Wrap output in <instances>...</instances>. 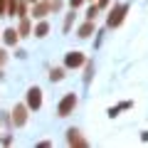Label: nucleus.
Wrapping results in <instances>:
<instances>
[{
    "mask_svg": "<svg viewBox=\"0 0 148 148\" xmlns=\"http://www.w3.org/2000/svg\"><path fill=\"white\" fill-rule=\"evenodd\" d=\"M77 109V94H64L62 96V101H59V106H57V116H69L72 111Z\"/></svg>",
    "mask_w": 148,
    "mask_h": 148,
    "instance_id": "nucleus-1",
    "label": "nucleus"
},
{
    "mask_svg": "<svg viewBox=\"0 0 148 148\" xmlns=\"http://www.w3.org/2000/svg\"><path fill=\"white\" fill-rule=\"evenodd\" d=\"M126 10H128L126 5H114L111 12H109V17H106V25L109 27H119L123 22V17H126Z\"/></svg>",
    "mask_w": 148,
    "mask_h": 148,
    "instance_id": "nucleus-2",
    "label": "nucleus"
},
{
    "mask_svg": "<svg viewBox=\"0 0 148 148\" xmlns=\"http://www.w3.org/2000/svg\"><path fill=\"white\" fill-rule=\"evenodd\" d=\"M27 106H30L32 111H37L40 106H42V91H40V86H30L27 89Z\"/></svg>",
    "mask_w": 148,
    "mask_h": 148,
    "instance_id": "nucleus-3",
    "label": "nucleus"
},
{
    "mask_svg": "<svg viewBox=\"0 0 148 148\" xmlns=\"http://www.w3.org/2000/svg\"><path fill=\"white\" fill-rule=\"evenodd\" d=\"M27 111H30V106H27V104H17L15 109H12V123H15V126H25Z\"/></svg>",
    "mask_w": 148,
    "mask_h": 148,
    "instance_id": "nucleus-4",
    "label": "nucleus"
},
{
    "mask_svg": "<svg viewBox=\"0 0 148 148\" xmlns=\"http://www.w3.org/2000/svg\"><path fill=\"white\" fill-rule=\"evenodd\" d=\"M67 143H69V146H77V148H86V146H89L86 138L82 136V131H77V128H69V131H67Z\"/></svg>",
    "mask_w": 148,
    "mask_h": 148,
    "instance_id": "nucleus-5",
    "label": "nucleus"
},
{
    "mask_svg": "<svg viewBox=\"0 0 148 148\" xmlns=\"http://www.w3.org/2000/svg\"><path fill=\"white\" fill-rule=\"evenodd\" d=\"M47 12H52V0H37L35 3V8H32V17H37V20H42Z\"/></svg>",
    "mask_w": 148,
    "mask_h": 148,
    "instance_id": "nucleus-6",
    "label": "nucleus"
},
{
    "mask_svg": "<svg viewBox=\"0 0 148 148\" xmlns=\"http://www.w3.org/2000/svg\"><path fill=\"white\" fill-rule=\"evenodd\" d=\"M86 62V57L82 52H69L67 57H64V67H69V69H77V67H82V64Z\"/></svg>",
    "mask_w": 148,
    "mask_h": 148,
    "instance_id": "nucleus-7",
    "label": "nucleus"
},
{
    "mask_svg": "<svg viewBox=\"0 0 148 148\" xmlns=\"http://www.w3.org/2000/svg\"><path fill=\"white\" fill-rule=\"evenodd\" d=\"M3 40H5L8 45H17V40H20V32H17L15 27H10V30L3 32Z\"/></svg>",
    "mask_w": 148,
    "mask_h": 148,
    "instance_id": "nucleus-8",
    "label": "nucleus"
},
{
    "mask_svg": "<svg viewBox=\"0 0 148 148\" xmlns=\"http://www.w3.org/2000/svg\"><path fill=\"white\" fill-rule=\"evenodd\" d=\"M47 32H49V25L45 20H40L37 27H35V37H47Z\"/></svg>",
    "mask_w": 148,
    "mask_h": 148,
    "instance_id": "nucleus-9",
    "label": "nucleus"
},
{
    "mask_svg": "<svg viewBox=\"0 0 148 148\" xmlns=\"http://www.w3.org/2000/svg\"><path fill=\"white\" fill-rule=\"evenodd\" d=\"M91 32H94V20H86L84 25L79 27V37H89Z\"/></svg>",
    "mask_w": 148,
    "mask_h": 148,
    "instance_id": "nucleus-10",
    "label": "nucleus"
},
{
    "mask_svg": "<svg viewBox=\"0 0 148 148\" xmlns=\"http://www.w3.org/2000/svg\"><path fill=\"white\" fill-rule=\"evenodd\" d=\"M17 32H20V37L30 35V20H27V17H20V25H17Z\"/></svg>",
    "mask_w": 148,
    "mask_h": 148,
    "instance_id": "nucleus-11",
    "label": "nucleus"
},
{
    "mask_svg": "<svg viewBox=\"0 0 148 148\" xmlns=\"http://www.w3.org/2000/svg\"><path fill=\"white\" fill-rule=\"evenodd\" d=\"M49 79H52V82H62V79H64V69H62V67L52 69V72H49Z\"/></svg>",
    "mask_w": 148,
    "mask_h": 148,
    "instance_id": "nucleus-12",
    "label": "nucleus"
},
{
    "mask_svg": "<svg viewBox=\"0 0 148 148\" xmlns=\"http://www.w3.org/2000/svg\"><path fill=\"white\" fill-rule=\"evenodd\" d=\"M17 5H20V0H8V15H12V17H15Z\"/></svg>",
    "mask_w": 148,
    "mask_h": 148,
    "instance_id": "nucleus-13",
    "label": "nucleus"
},
{
    "mask_svg": "<svg viewBox=\"0 0 148 148\" xmlns=\"http://www.w3.org/2000/svg\"><path fill=\"white\" fill-rule=\"evenodd\" d=\"M17 17H27V0H20V5H17Z\"/></svg>",
    "mask_w": 148,
    "mask_h": 148,
    "instance_id": "nucleus-14",
    "label": "nucleus"
},
{
    "mask_svg": "<svg viewBox=\"0 0 148 148\" xmlns=\"http://www.w3.org/2000/svg\"><path fill=\"white\" fill-rule=\"evenodd\" d=\"M96 12H99V5H91V8H89V12H86V20H94Z\"/></svg>",
    "mask_w": 148,
    "mask_h": 148,
    "instance_id": "nucleus-15",
    "label": "nucleus"
},
{
    "mask_svg": "<svg viewBox=\"0 0 148 148\" xmlns=\"http://www.w3.org/2000/svg\"><path fill=\"white\" fill-rule=\"evenodd\" d=\"M72 22H74V12H72V15H67V20H64V30H69Z\"/></svg>",
    "mask_w": 148,
    "mask_h": 148,
    "instance_id": "nucleus-16",
    "label": "nucleus"
},
{
    "mask_svg": "<svg viewBox=\"0 0 148 148\" xmlns=\"http://www.w3.org/2000/svg\"><path fill=\"white\" fill-rule=\"evenodd\" d=\"M0 15H8V0H0Z\"/></svg>",
    "mask_w": 148,
    "mask_h": 148,
    "instance_id": "nucleus-17",
    "label": "nucleus"
},
{
    "mask_svg": "<svg viewBox=\"0 0 148 148\" xmlns=\"http://www.w3.org/2000/svg\"><path fill=\"white\" fill-rule=\"evenodd\" d=\"M62 10V3H59V0H52V12H59Z\"/></svg>",
    "mask_w": 148,
    "mask_h": 148,
    "instance_id": "nucleus-18",
    "label": "nucleus"
},
{
    "mask_svg": "<svg viewBox=\"0 0 148 148\" xmlns=\"http://www.w3.org/2000/svg\"><path fill=\"white\" fill-rule=\"evenodd\" d=\"M8 62V54H5V49H0V67Z\"/></svg>",
    "mask_w": 148,
    "mask_h": 148,
    "instance_id": "nucleus-19",
    "label": "nucleus"
},
{
    "mask_svg": "<svg viewBox=\"0 0 148 148\" xmlns=\"http://www.w3.org/2000/svg\"><path fill=\"white\" fill-rule=\"evenodd\" d=\"M82 3H84V0H69V5H72V8H74V10H77V8H79V5H82Z\"/></svg>",
    "mask_w": 148,
    "mask_h": 148,
    "instance_id": "nucleus-20",
    "label": "nucleus"
},
{
    "mask_svg": "<svg viewBox=\"0 0 148 148\" xmlns=\"http://www.w3.org/2000/svg\"><path fill=\"white\" fill-rule=\"evenodd\" d=\"M109 3H111V0H96V5H99V10H101V8H106Z\"/></svg>",
    "mask_w": 148,
    "mask_h": 148,
    "instance_id": "nucleus-21",
    "label": "nucleus"
},
{
    "mask_svg": "<svg viewBox=\"0 0 148 148\" xmlns=\"http://www.w3.org/2000/svg\"><path fill=\"white\" fill-rule=\"evenodd\" d=\"M141 138H143V141H148V131H143V136H141Z\"/></svg>",
    "mask_w": 148,
    "mask_h": 148,
    "instance_id": "nucleus-22",
    "label": "nucleus"
},
{
    "mask_svg": "<svg viewBox=\"0 0 148 148\" xmlns=\"http://www.w3.org/2000/svg\"><path fill=\"white\" fill-rule=\"evenodd\" d=\"M27 3H32V5H35V3H37V0H27Z\"/></svg>",
    "mask_w": 148,
    "mask_h": 148,
    "instance_id": "nucleus-23",
    "label": "nucleus"
},
{
    "mask_svg": "<svg viewBox=\"0 0 148 148\" xmlns=\"http://www.w3.org/2000/svg\"><path fill=\"white\" fill-rule=\"evenodd\" d=\"M91 3H94V0H91Z\"/></svg>",
    "mask_w": 148,
    "mask_h": 148,
    "instance_id": "nucleus-24",
    "label": "nucleus"
}]
</instances>
